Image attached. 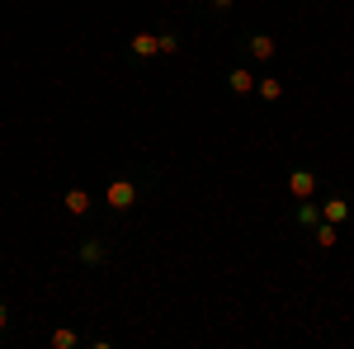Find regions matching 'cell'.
<instances>
[{"mask_svg":"<svg viewBox=\"0 0 354 349\" xmlns=\"http://www.w3.org/2000/svg\"><path fill=\"white\" fill-rule=\"evenodd\" d=\"M104 198H109L113 213H128L137 203V180H128V175H118V180H109V189H104Z\"/></svg>","mask_w":354,"mask_h":349,"instance_id":"obj_1","label":"cell"},{"mask_svg":"<svg viewBox=\"0 0 354 349\" xmlns=\"http://www.w3.org/2000/svg\"><path fill=\"white\" fill-rule=\"evenodd\" d=\"M76 260H81V265H104V260H109V241H104V236H85V241L76 245Z\"/></svg>","mask_w":354,"mask_h":349,"instance_id":"obj_2","label":"cell"},{"mask_svg":"<svg viewBox=\"0 0 354 349\" xmlns=\"http://www.w3.org/2000/svg\"><path fill=\"white\" fill-rule=\"evenodd\" d=\"M288 194H293V203H298V198H312V194H317V170L298 165V170L288 175Z\"/></svg>","mask_w":354,"mask_h":349,"instance_id":"obj_3","label":"cell"},{"mask_svg":"<svg viewBox=\"0 0 354 349\" xmlns=\"http://www.w3.org/2000/svg\"><path fill=\"white\" fill-rule=\"evenodd\" d=\"M245 53L255 57V62H274V57H279V48H274L270 33H245Z\"/></svg>","mask_w":354,"mask_h":349,"instance_id":"obj_4","label":"cell"},{"mask_svg":"<svg viewBox=\"0 0 354 349\" xmlns=\"http://www.w3.org/2000/svg\"><path fill=\"white\" fill-rule=\"evenodd\" d=\"M350 213H354V203L345 198V194H335V198H326V203H322V217H326V222H335V227H345V222H350Z\"/></svg>","mask_w":354,"mask_h":349,"instance_id":"obj_5","label":"cell"},{"mask_svg":"<svg viewBox=\"0 0 354 349\" xmlns=\"http://www.w3.org/2000/svg\"><path fill=\"white\" fill-rule=\"evenodd\" d=\"M227 90H232V95H255V71L232 66V71H227Z\"/></svg>","mask_w":354,"mask_h":349,"instance_id":"obj_6","label":"cell"},{"mask_svg":"<svg viewBox=\"0 0 354 349\" xmlns=\"http://www.w3.org/2000/svg\"><path fill=\"white\" fill-rule=\"evenodd\" d=\"M128 48H133L137 62H147V57H161V48H156V33H147V28H142V33H133V43H128Z\"/></svg>","mask_w":354,"mask_h":349,"instance_id":"obj_7","label":"cell"},{"mask_svg":"<svg viewBox=\"0 0 354 349\" xmlns=\"http://www.w3.org/2000/svg\"><path fill=\"white\" fill-rule=\"evenodd\" d=\"M293 222H298L302 232H312V227L322 222V208H317L312 198H298V208H293Z\"/></svg>","mask_w":354,"mask_h":349,"instance_id":"obj_8","label":"cell"},{"mask_svg":"<svg viewBox=\"0 0 354 349\" xmlns=\"http://www.w3.org/2000/svg\"><path fill=\"white\" fill-rule=\"evenodd\" d=\"M255 95H260L265 104H279V100H283V81H274V76H255Z\"/></svg>","mask_w":354,"mask_h":349,"instance_id":"obj_9","label":"cell"},{"mask_svg":"<svg viewBox=\"0 0 354 349\" xmlns=\"http://www.w3.org/2000/svg\"><path fill=\"white\" fill-rule=\"evenodd\" d=\"M62 208H66L71 217H85V213H90V194H85V189H66Z\"/></svg>","mask_w":354,"mask_h":349,"instance_id":"obj_10","label":"cell"},{"mask_svg":"<svg viewBox=\"0 0 354 349\" xmlns=\"http://www.w3.org/2000/svg\"><path fill=\"white\" fill-rule=\"evenodd\" d=\"M312 236H317V245H322V250H330V245L340 241V227H335V222H326V217H322V222H317V227H312Z\"/></svg>","mask_w":354,"mask_h":349,"instance_id":"obj_11","label":"cell"},{"mask_svg":"<svg viewBox=\"0 0 354 349\" xmlns=\"http://www.w3.org/2000/svg\"><path fill=\"white\" fill-rule=\"evenodd\" d=\"M48 345H53V349H76V345H81V335H76L71 326H57V330H53V340H48Z\"/></svg>","mask_w":354,"mask_h":349,"instance_id":"obj_12","label":"cell"},{"mask_svg":"<svg viewBox=\"0 0 354 349\" xmlns=\"http://www.w3.org/2000/svg\"><path fill=\"white\" fill-rule=\"evenodd\" d=\"M156 48H161V57L180 53V33H175V28H165V33H156Z\"/></svg>","mask_w":354,"mask_h":349,"instance_id":"obj_13","label":"cell"},{"mask_svg":"<svg viewBox=\"0 0 354 349\" xmlns=\"http://www.w3.org/2000/svg\"><path fill=\"white\" fill-rule=\"evenodd\" d=\"M208 5H213V10H232L236 0H208Z\"/></svg>","mask_w":354,"mask_h":349,"instance_id":"obj_14","label":"cell"},{"mask_svg":"<svg viewBox=\"0 0 354 349\" xmlns=\"http://www.w3.org/2000/svg\"><path fill=\"white\" fill-rule=\"evenodd\" d=\"M5 321H10V307H5V302H0V330H5Z\"/></svg>","mask_w":354,"mask_h":349,"instance_id":"obj_15","label":"cell"}]
</instances>
